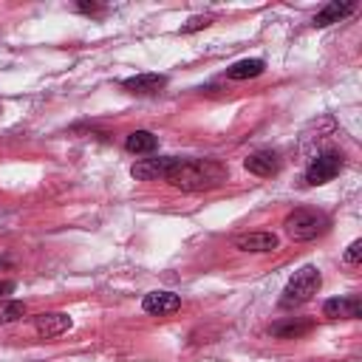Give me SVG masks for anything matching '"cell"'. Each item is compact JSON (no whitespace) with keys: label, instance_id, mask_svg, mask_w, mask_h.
<instances>
[{"label":"cell","instance_id":"14","mask_svg":"<svg viewBox=\"0 0 362 362\" xmlns=\"http://www.w3.org/2000/svg\"><path fill=\"white\" fill-rule=\"evenodd\" d=\"M263 71H266V62L263 59H240V62H235L226 71V76L229 79H252V76H260Z\"/></svg>","mask_w":362,"mask_h":362},{"label":"cell","instance_id":"3","mask_svg":"<svg viewBox=\"0 0 362 362\" xmlns=\"http://www.w3.org/2000/svg\"><path fill=\"white\" fill-rule=\"evenodd\" d=\"M322 286V274L314 269V266H303L291 280L288 286L283 288V297H280V305L283 308H291V305H303L308 303Z\"/></svg>","mask_w":362,"mask_h":362},{"label":"cell","instance_id":"16","mask_svg":"<svg viewBox=\"0 0 362 362\" xmlns=\"http://www.w3.org/2000/svg\"><path fill=\"white\" fill-rule=\"evenodd\" d=\"M25 314V303L20 300H0V322H14Z\"/></svg>","mask_w":362,"mask_h":362},{"label":"cell","instance_id":"20","mask_svg":"<svg viewBox=\"0 0 362 362\" xmlns=\"http://www.w3.org/2000/svg\"><path fill=\"white\" fill-rule=\"evenodd\" d=\"M14 291V283L11 280H0V300H6V294Z\"/></svg>","mask_w":362,"mask_h":362},{"label":"cell","instance_id":"15","mask_svg":"<svg viewBox=\"0 0 362 362\" xmlns=\"http://www.w3.org/2000/svg\"><path fill=\"white\" fill-rule=\"evenodd\" d=\"M311 331V322H277V325H272V334L274 337H280V339H297V337H303V334H308Z\"/></svg>","mask_w":362,"mask_h":362},{"label":"cell","instance_id":"10","mask_svg":"<svg viewBox=\"0 0 362 362\" xmlns=\"http://www.w3.org/2000/svg\"><path fill=\"white\" fill-rule=\"evenodd\" d=\"M243 167H246L249 173L266 178V175H274V173L280 170V158H277L274 150H255L252 156L243 158Z\"/></svg>","mask_w":362,"mask_h":362},{"label":"cell","instance_id":"2","mask_svg":"<svg viewBox=\"0 0 362 362\" xmlns=\"http://www.w3.org/2000/svg\"><path fill=\"white\" fill-rule=\"evenodd\" d=\"M328 215L320 212V209H308V206H300L294 209L291 215H286L283 221V229L291 240H314L317 235H322L328 229Z\"/></svg>","mask_w":362,"mask_h":362},{"label":"cell","instance_id":"7","mask_svg":"<svg viewBox=\"0 0 362 362\" xmlns=\"http://www.w3.org/2000/svg\"><path fill=\"white\" fill-rule=\"evenodd\" d=\"M235 249L240 252H255V255H266L277 249V235L272 232H246L235 238Z\"/></svg>","mask_w":362,"mask_h":362},{"label":"cell","instance_id":"12","mask_svg":"<svg viewBox=\"0 0 362 362\" xmlns=\"http://www.w3.org/2000/svg\"><path fill=\"white\" fill-rule=\"evenodd\" d=\"M356 8V3L354 0H334V3H328L322 11H317V17H314V28H325V25H331V23H339L342 17H348L351 11Z\"/></svg>","mask_w":362,"mask_h":362},{"label":"cell","instance_id":"19","mask_svg":"<svg viewBox=\"0 0 362 362\" xmlns=\"http://www.w3.org/2000/svg\"><path fill=\"white\" fill-rule=\"evenodd\" d=\"M76 11H85V14H96V11H102V6H96V3H79V6H76Z\"/></svg>","mask_w":362,"mask_h":362},{"label":"cell","instance_id":"17","mask_svg":"<svg viewBox=\"0 0 362 362\" xmlns=\"http://www.w3.org/2000/svg\"><path fill=\"white\" fill-rule=\"evenodd\" d=\"M212 23V17L209 14H204V17H192V20H187L184 25H181V34H192V31H201V28H206Z\"/></svg>","mask_w":362,"mask_h":362},{"label":"cell","instance_id":"11","mask_svg":"<svg viewBox=\"0 0 362 362\" xmlns=\"http://www.w3.org/2000/svg\"><path fill=\"white\" fill-rule=\"evenodd\" d=\"M141 308L147 314H158V317L161 314H173V311L181 308V297L173 294V291H150V294H144Z\"/></svg>","mask_w":362,"mask_h":362},{"label":"cell","instance_id":"18","mask_svg":"<svg viewBox=\"0 0 362 362\" xmlns=\"http://www.w3.org/2000/svg\"><path fill=\"white\" fill-rule=\"evenodd\" d=\"M359 257H362V240H354V243L345 249V263H348V266H356Z\"/></svg>","mask_w":362,"mask_h":362},{"label":"cell","instance_id":"5","mask_svg":"<svg viewBox=\"0 0 362 362\" xmlns=\"http://www.w3.org/2000/svg\"><path fill=\"white\" fill-rule=\"evenodd\" d=\"M175 156H161V158H141L130 167V175L139 181H164L170 170L175 167Z\"/></svg>","mask_w":362,"mask_h":362},{"label":"cell","instance_id":"21","mask_svg":"<svg viewBox=\"0 0 362 362\" xmlns=\"http://www.w3.org/2000/svg\"><path fill=\"white\" fill-rule=\"evenodd\" d=\"M0 113H3V107H0Z\"/></svg>","mask_w":362,"mask_h":362},{"label":"cell","instance_id":"8","mask_svg":"<svg viewBox=\"0 0 362 362\" xmlns=\"http://www.w3.org/2000/svg\"><path fill=\"white\" fill-rule=\"evenodd\" d=\"M322 314L328 320H356L362 314V303H359V297H331V300H325Z\"/></svg>","mask_w":362,"mask_h":362},{"label":"cell","instance_id":"6","mask_svg":"<svg viewBox=\"0 0 362 362\" xmlns=\"http://www.w3.org/2000/svg\"><path fill=\"white\" fill-rule=\"evenodd\" d=\"M122 88L136 93V96H153V93L167 88V76H161V74H136V76H127L122 82Z\"/></svg>","mask_w":362,"mask_h":362},{"label":"cell","instance_id":"13","mask_svg":"<svg viewBox=\"0 0 362 362\" xmlns=\"http://www.w3.org/2000/svg\"><path fill=\"white\" fill-rule=\"evenodd\" d=\"M156 147H158V139H156L150 130H133V133L124 139V150H127V153H136V156L153 153Z\"/></svg>","mask_w":362,"mask_h":362},{"label":"cell","instance_id":"9","mask_svg":"<svg viewBox=\"0 0 362 362\" xmlns=\"http://www.w3.org/2000/svg\"><path fill=\"white\" fill-rule=\"evenodd\" d=\"M68 328H71V317L62 314V311H48V314H37V317H34V331H37L42 339L59 337V334H65Z\"/></svg>","mask_w":362,"mask_h":362},{"label":"cell","instance_id":"1","mask_svg":"<svg viewBox=\"0 0 362 362\" xmlns=\"http://www.w3.org/2000/svg\"><path fill=\"white\" fill-rule=\"evenodd\" d=\"M164 181L181 192H201L221 187L226 181V167L212 158H178Z\"/></svg>","mask_w":362,"mask_h":362},{"label":"cell","instance_id":"4","mask_svg":"<svg viewBox=\"0 0 362 362\" xmlns=\"http://www.w3.org/2000/svg\"><path fill=\"white\" fill-rule=\"evenodd\" d=\"M339 170H342V156L339 153H320L317 158H311V164L305 170V181L311 187H317V184L331 181Z\"/></svg>","mask_w":362,"mask_h":362}]
</instances>
